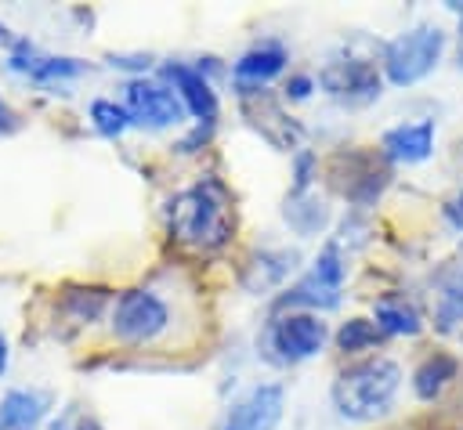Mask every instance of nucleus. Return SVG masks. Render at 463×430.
<instances>
[{
	"mask_svg": "<svg viewBox=\"0 0 463 430\" xmlns=\"http://www.w3.org/2000/svg\"><path fill=\"white\" fill-rule=\"evenodd\" d=\"M170 235L192 249H217L232 238V217H228V195L217 181H195L192 188L177 192L166 210Z\"/></svg>",
	"mask_w": 463,
	"mask_h": 430,
	"instance_id": "obj_1",
	"label": "nucleus"
},
{
	"mask_svg": "<svg viewBox=\"0 0 463 430\" xmlns=\"http://www.w3.org/2000/svg\"><path fill=\"white\" fill-rule=\"evenodd\" d=\"M402 387V369L391 358H362L333 379V405L344 419L369 423L376 416H387L394 405V394Z\"/></svg>",
	"mask_w": 463,
	"mask_h": 430,
	"instance_id": "obj_2",
	"label": "nucleus"
},
{
	"mask_svg": "<svg viewBox=\"0 0 463 430\" xmlns=\"http://www.w3.org/2000/svg\"><path fill=\"white\" fill-rule=\"evenodd\" d=\"M441 51H445V33L438 25H416L409 33L394 36L383 51L387 79L394 87L420 83L427 72H434V65L441 61Z\"/></svg>",
	"mask_w": 463,
	"mask_h": 430,
	"instance_id": "obj_3",
	"label": "nucleus"
},
{
	"mask_svg": "<svg viewBox=\"0 0 463 430\" xmlns=\"http://www.w3.org/2000/svg\"><path fill=\"white\" fill-rule=\"evenodd\" d=\"M318 87L344 108H365L380 98V72L365 58H333L318 72Z\"/></svg>",
	"mask_w": 463,
	"mask_h": 430,
	"instance_id": "obj_4",
	"label": "nucleus"
},
{
	"mask_svg": "<svg viewBox=\"0 0 463 430\" xmlns=\"http://www.w3.org/2000/svg\"><path fill=\"white\" fill-rule=\"evenodd\" d=\"M340 285H344V260H340V246L326 242L322 253L315 257L311 271L286 289V296H279V307H315V311H329L340 304Z\"/></svg>",
	"mask_w": 463,
	"mask_h": 430,
	"instance_id": "obj_5",
	"label": "nucleus"
},
{
	"mask_svg": "<svg viewBox=\"0 0 463 430\" xmlns=\"http://www.w3.org/2000/svg\"><path fill=\"white\" fill-rule=\"evenodd\" d=\"M170 325V307L148 289H127L112 311V332L127 343H148Z\"/></svg>",
	"mask_w": 463,
	"mask_h": 430,
	"instance_id": "obj_6",
	"label": "nucleus"
},
{
	"mask_svg": "<svg viewBox=\"0 0 463 430\" xmlns=\"http://www.w3.org/2000/svg\"><path fill=\"white\" fill-rule=\"evenodd\" d=\"M127 112H130V123L148 126V130H166L184 119L181 98L166 83H152V79L127 83Z\"/></svg>",
	"mask_w": 463,
	"mask_h": 430,
	"instance_id": "obj_7",
	"label": "nucleus"
},
{
	"mask_svg": "<svg viewBox=\"0 0 463 430\" xmlns=\"http://www.w3.org/2000/svg\"><path fill=\"white\" fill-rule=\"evenodd\" d=\"M268 340H271V351L279 354V361L293 365V361L315 358L326 347L329 329H326V322H318V314H282V318H275Z\"/></svg>",
	"mask_w": 463,
	"mask_h": 430,
	"instance_id": "obj_8",
	"label": "nucleus"
},
{
	"mask_svg": "<svg viewBox=\"0 0 463 430\" xmlns=\"http://www.w3.org/2000/svg\"><path fill=\"white\" fill-rule=\"evenodd\" d=\"M163 76L174 83V94L181 98V105H184L199 123L210 126V123L217 119V94H213L210 79H206L199 69L181 65V61H170V65H163Z\"/></svg>",
	"mask_w": 463,
	"mask_h": 430,
	"instance_id": "obj_9",
	"label": "nucleus"
},
{
	"mask_svg": "<svg viewBox=\"0 0 463 430\" xmlns=\"http://www.w3.org/2000/svg\"><path fill=\"white\" fill-rule=\"evenodd\" d=\"M282 419V387L260 383L253 387L228 416V430H275Z\"/></svg>",
	"mask_w": 463,
	"mask_h": 430,
	"instance_id": "obj_10",
	"label": "nucleus"
},
{
	"mask_svg": "<svg viewBox=\"0 0 463 430\" xmlns=\"http://www.w3.org/2000/svg\"><path fill=\"white\" fill-rule=\"evenodd\" d=\"M340 163H347V177H336V188L354 202V206H369L383 184H387V166L376 163L373 155H362V152H347V155H336Z\"/></svg>",
	"mask_w": 463,
	"mask_h": 430,
	"instance_id": "obj_11",
	"label": "nucleus"
},
{
	"mask_svg": "<svg viewBox=\"0 0 463 430\" xmlns=\"http://www.w3.org/2000/svg\"><path fill=\"white\" fill-rule=\"evenodd\" d=\"M286 69V47L275 43V40H264L257 47H250L239 61H235V83L239 90H260L271 76H279Z\"/></svg>",
	"mask_w": 463,
	"mask_h": 430,
	"instance_id": "obj_12",
	"label": "nucleus"
},
{
	"mask_svg": "<svg viewBox=\"0 0 463 430\" xmlns=\"http://www.w3.org/2000/svg\"><path fill=\"white\" fill-rule=\"evenodd\" d=\"M430 152H434V123L430 119L402 123L383 134V155H391L394 163H423Z\"/></svg>",
	"mask_w": 463,
	"mask_h": 430,
	"instance_id": "obj_13",
	"label": "nucleus"
},
{
	"mask_svg": "<svg viewBox=\"0 0 463 430\" xmlns=\"http://www.w3.org/2000/svg\"><path fill=\"white\" fill-rule=\"evenodd\" d=\"M456 369H459V361H456L452 354H445V351L427 354V358L416 365V372H412V394H416L420 401L441 397V390L456 379Z\"/></svg>",
	"mask_w": 463,
	"mask_h": 430,
	"instance_id": "obj_14",
	"label": "nucleus"
},
{
	"mask_svg": "<svg viewBox=\"0 0 463 430\" xmlns=\"http://www.w3.org/2000/svg\"><path fill=\"white\" fill-rule=\"evenodd\" d=\"M434 325H438L441 332H452V329L463 325V264L441 271V278H438Z\"/></svg>",
	"mask_w": 463,
	"mask_h": 430,
	"instance_id": "obj_15",
	"label": "nucleus"
},
{
	"mask_svg": "<svg viewBox=\"0 0 463 430\" xmlns=\"http://www.w3.org/2000/svg\"><path fill=\"white\" fill-rule=\"evenodd\" d=\"M373 318H376V329L383 336H416L423 329L420 311L405 296H380L373 307Z\"/></svg>",
	"mask_w": 463,
	"mask_h": 430,
	"instance_id": "obj_16",
	"label": "nucleus"
},
{
	"mask_svg": "<svg viewBox=\"0 0 463 430\" xmlns=\"http://www.w3.org/2000/svg\"><path fill=\"white\" fill-rule=\"evenodd\" d=\"M282 217H286V224L300 235V238H307V235H318L326 224H329V206L322 202V199H315L311 192H304V195H286V206H282Z\"/></svg>",
	"mask_w": 463,
	"mask_h": 430,
	"instance_id": "obj_17",
	"label": "nucleus"
},
{
	"mask_svg": "<svg viewBox=\"0 0 463 430\" xmlns=\"http://www.w3.org/2000/svg\"><path fill=\"white\" fill-rule=\"evenodd\" d=\"M293 267H297V253H289V249H264V253H257L250 260V271H246L242 282H246L250 293H260V289L279 285Z\"/></svg>",
	"mask_w": 463,
	"mask_h": 430,
	"instance_id": "obj_18",
	"label": "nucleus"
},
{
	"mask_svg": "<svg viewBox=\"0 0 463 430\" xmlns=\"http://www.w3.org/2000/svg\"><path fill=\"white\" fill-rule=\"evenodd\" d=\"M47 397L36 390H11L0 401V430H29L33 423L43 419Z\"/></svg>",
	"mask_w": 463,
	"mask_h": 430,
	"instance_id": "obj_19",
	"label": "nucleus"
},
{
	"mask_svg": "<svg viewBox=\"0 0 463 430\" xmlns=\"http://www.w3.org/2000/svg\"><path fill=\"white\" fill-rule=\"evenodd\" d=\"M11 69H14V72H25V76H33V79H40V83H47V79L80 76L87 65L76 61V58H40V54H33L29 47H22V51L11 58Z\"/></svg>",
	"mask_w": 463,
	"mask_h": 430,
	"instance_id": "obj_20",
	"label": "nucleus"
},
{
	"mask_svg": "<svg viewBox=\"0 0 463 430\" xmlns=\"http://www.w3.org/2000/svg\"><path fill=\"white\" fill-rule=\"evenodd\" d=\"M380 340H383V332H380L376 322H369V318H351V322H344L340 332H336V347L347 351V354L369 351V347H376Z\"/></svg>",
	"mask_w": 463,
	"mask_h": 430,
	"instance_id": "obj_21",
	"label": "nucleus"
},
{
	"mask_svg": "<svg viewBox=\"0 0 463 430\" xmlns=\"http://www.w3.org/2000/svg\"><path fill=\"white\" fill-rule=\"evenodd\" d=\"M90 123H94L98 134H105V137H119V134L130 126V112H127L123 105L101 98V101L90 105Z\"/></svg>",
	"mask_w": 463,
	"mask_h": 430,
	"instance_id": "obj_22",
	"label": "nucleus"
},
{
	"mask_svg": "<svg viewBox=\"0 0 463 430\" xmlns=\"http://www.w3.org/2000/svg\"><path fill=\"white\" fill-rule=\"evenodd\" d=\"M311 170H315V155L311 152H297V159H293V195H304L307 192Z\"/></svg>",
	"mask_w": 463,
	"mask_h": 430,
	"instance_id": "obj_23",
	"label": "nucleus"
},
{
	"mask_svg": "<svg viewBox=\"0 0 463 430\" xmlns=\"http://www.w3.org/2000/svg\"><path fill=\"white\" fill-rule=\"evenodd\" d=\"M311 90H315V79L311 76H289L286 79V98L289 101H304Z\"/></svg>",
	"mask_w": 463,
	"mask_h": 430,
	"instance_id": "obj_24",
	"label": "nucleus"
},
{
	"mask_svg": "<svg viewBox=\"0 0 463 430\" xmlns=\"http://www.w3.org/2000/svg\"><path fill=\"white\" fill-rule=\"evenodd\" d=\"M445 220H449L452 231L463 238V192H456V195L445 202Z\"/></svg>",
	"mask_w": 463,
	"mask_h": 430,
	"instance_id": "obj_25",
	"label": "nucleus"
},
{
	"mask_svg": "<svg viewBox=\"0 0 463 430\" xmlns=\"http://www.w3.org/2000/svg\"><path fill=\"white\" fill-rule=\"evenodd\" d=\"M14 126H18V116H14V112L7 108V101L0 98V134H11Z\"/></svg>",
	"mask_w": 463,
	"mask_h": 430,
	"instance_id": "obj_26",
	"label": "nucleus"
},
{
	"mask_svg": "<svg viewBox=\"0 0 463 430\" xmlns=\"http://www.w3.org/2000/svg\"><path fill=\"white\" fill-rule=\"evenodd\" d=\"M4 369H7V340L0 336V376H4Z\"/></svg>",
	"mask_w": 463,
	"mask_h": 430,
	"instance_id": "obj_27",
	"label": "nucleus"
},
{
	"mask_svg": "<svg viewBox=\"0 0 463 430\" xmlns=\"http://www.w3.org/2000/svg\"><path fill=\"white\" fill-rule=\"evenodd\" d=\"M76 430H101V426H98V419H90V416H87V419H80V423H76Z\"/></svg>",
	"mask_w": 463,
	"mask_h": 430,
	"instance_id": "obj_28",
	"label": "nucleus"
},
{
	"mask_svg": "<svg viewBox=\"0 0 463 430\" xmlns=\"http://www.w3.org/2000/svg\"><path fill=\"white\" fill-rule=\"evenodd\" d=\"M452 7H456V11H459V14H463V4H452Z\"/></svg>",
	"mask_w": 463,
	"mask_h": 430,
	"instance_id": "obj_29",
	"label": "nucleus"
},
{
	"mask_svg": "<svg viewBox=\"0 0 463 430\" xmlns=\"http://www.w3.org/2000/svg\"><path fill=\"white\" fill-rule=\"evenodd\" d=\"M0 40H4V25H0Z\"/></svg>",
	"mask_w": 463,
	"mask_h": 430,
	"instance_id": "obj_30",
	"label": "nucleus"
},
{
	"mask_svg": "<svg viewBox=\"0 0 463 430\" xmlns=\"http://www.w3.org/2000/svg\"><path fill=\"white\" fill-rule=\"evenodd\" d=\"M459 61H463V54H459Z\"/></svg>",
	"mask_w": 463,
	"mask_h": 430,
	"instance_id": "obj_31",
	"label": "nucleus"
}]
</instances>
